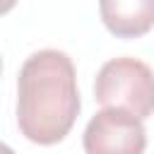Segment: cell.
Listing matches in <instances>:
<instances>
[{
  "label": "cell",
  "mask_w": 154,
  "mask_h": 154,
  "mask_svg": "<svg viewBox=\"0 0 154 154\" xmlns=\"http://www.w3.org/2000/svg\"><path fill=\"white\" fill-rule=\"evenodd\" d=\"M99 12L118 38H137L154 26V0H99Z\"/></svg>",
  "instance_id": "cell-4"
},
{
  "label": "cell",
  "mask_w": 154,
  "mask_h": 154,
  "mask_svg": "<svg viewBox=\"0 0 154 154\" xmlns=\"http://www.w3.org/2000/svg\"><path fill=\"white\" fill-rule=\"evenodd\" d=\"M82 144L87 154H142L147 130L142 118L125 108H103L84 128Z\"/></svg>",
  "instance_id": "cell-3"
},
{
  "label": "cell",
  "mask_w": 154,
  "mask_h": 154,
  "mask_svg": "<svg viewBox=\"0 0 154 154\" xmlns=\"http://www.w3.org/2000/svg\"><path fill=\"white\" fill-rule=\"evenodd\" d=\"M79 116L77 72L67 53L43 48L29 55L17 77V125L36 144L60 142Z\"/></svg>",
  "instance_id": "cell-1"
},
{
  "label": "cell",
  "mask_w": 154,
  "mask_h": 154,
  "mask_svg": "<svg viewBox=\"0 0 154 154\" xmlns=\"http://www.w3.org/2000/svg\"><path fill=\"white\" fill-rule=\"evenodd\" d=\"M94 99L103 108H125L144 120L154 113V70L137 58H113L96 75Z\"/></svg>",
  "instance_id": "cell-2"
}]
</instances>
